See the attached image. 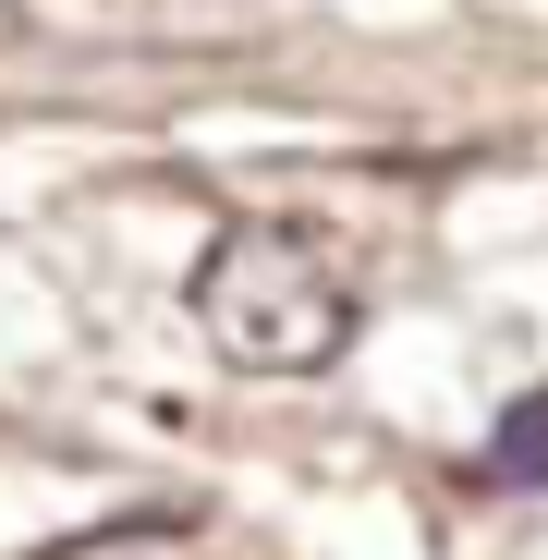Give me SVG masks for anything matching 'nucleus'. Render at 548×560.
<instances>
[{
	"instance_id": "f03ea898",
	"label": "nucleus",
	"mask_w": 548,
	"mask_h": 560,
	"mask_svg": "<svg viewBox=\"0 0 548 560\" xmlns=\"http://www.w3.org/2000/svg\"><path fill=\"white\" fill-rule=\"evenodd\" d=\"M488 476H500V488H548V390H524V402L500 415V439H488Z\"/></svg>"
},
{
	"instance_id": "f257e3e1",
	"label": "nucleus",
	"mask_w": 548,
	"mask_h": 560,
	"mask_svg": "<svg viewBox=\"0 0 548 560\" xmlns=\"http://www.w3.org/2000/svg\"><path fill=\"white\" fill-rule=\"evenodd\" d=\"M196 329L244 378H317L353 341V280L305 220H232L196 256Z\"/></svg>"
}]
</instances>
